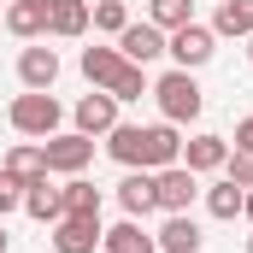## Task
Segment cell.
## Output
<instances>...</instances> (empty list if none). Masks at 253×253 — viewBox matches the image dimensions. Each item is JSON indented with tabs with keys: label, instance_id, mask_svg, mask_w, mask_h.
I'll return each mask as SVG.
<instances>
[{
	"label": "cell",
	"instance_id": "cell-1",
	"mask_svg": "<svg viewBox=\"0 0 253 253\" xmlns=\"http://www.w3.org/2000/svg\"><path fill=\"white\" fill-rule=\"evenodd\" d=\"M106 153L124 171H165V165H183V135L177 124H112Z\"/></svg>",
	"mask_w": 253,
	"mask_h": 253
},
{
	"label": "cell",
	"instance_id": "cell-2",
	"mask_svg": "<svg viewBox=\"0 0 253 253\" xmlns=\"http://www.w3.org/2000/svg\"><path fill=\"white\" fill-rule=\"evenodd\" d=\"M6 118H12V129H18V135H36V141H47V135H59L65 106L47 94V88H24V94L6 106Z\"/></svg>",
	"mask_w": 253,
	"mask_h": 253
},
{
	"label": "cell",
	"instance_id": "cell-3",
	"mask_svg": "<svg viewBox=\"0 0 253 253\" xmlns=\"http://www.w3.org/2000/svg\"><path fill=\"white\" fill-rule=\"evenodd\" d=\"M153 100H159L165 124H194V118H200V106H206V94H200L194 71H165V77L153 83Z\"/></svg>",
	"mask_w": 253,
	"mask_h": 253
},
{
	"label": "cell",
	"instance_id": "cell-4",
	"mask_svg": "<svg viewBox=\"0 0 253 253\" xmlns=\"http://www.w3.org/2000/svg\"><path fill=\"white\" fill-rule=\"evenodd\" d=\"M42 153H47V177H83V171L94 165V135L59 129V135L42 141Z\"/></svg>",
	"mask_w": 253,
	"mask_h": 253
},
{
	"label": "cell",
	"instance_id": "cell-5",
	"mask_svg": "<svg viewBox=\"0 0 253 253\" xmlns=\"http://www.w3.org/2000/svg\"><path fill=\"white\" fill-rule=\"evenodd\" d=\"M165 53L177 59V71H200L218 53V36H212V24H183V30L165 36Z\"/></svg>",
	"mask_w": 253,
	"mask_h": 253
},
{
	"label": "cell",
	"instance_id": "cell-6",
	"mask_svg": "<svg viewBox=\"0 0 253 253\" xmlns=\"http://www.w3.org/2000/svg\"><path fill=\"white\" fill-rule=\"evenodd\" d=\"M153 194H159V212H189L200 194V177L189 165H165V171H153Z\"/></svg>",
	"mask_w": 253,
	"mask_h": 253
},
{
	"label": "cell",
	"instance_id": "cell-7",
	"mask_svg": "<svg viewBox=\"0 0 253 253\" xmlns=\"http://www.w3.org/2000/svg\"><path fill=\"white\" fill-rule=\"evenodd\" d=\"M118 53H124L129 65H141V71H147V65L165 53V30H159V24H147V18H141V24L129 18L124 30H118Z\"/></svg>",
	"mask_w": 253,
	"mask_h": 253
},
{
	"label": "cell",
	"instance_id": "cell-8",
	"mask_svg": "<svg viewBox=\"0 0 253 253\" xmlns=\"http://www.w3.org/2000/svg\"><path fill=\"white\" fill-rule=\"evenodd\" d=\"M100 218H59L53 224V253H94L100 248Z\"/></svg>",
	"mask_w": 253,
	"mask_h": 253
},
{
	"label": "cell",
	"instance_id": "cell-9",
	"mask_svg": "<svg viewBox=\"0 0 253 253\" xmlns=\"http://www.w3.org/2000/svg\"><path fill=\"white\" fill-rule=\"evenodd\" d=\"M224 159H230V135L200 129L194 141H183V165H189L194 177H200V171H224Z\"/></svg>",
	"mask_w": 253,
	"mask_h": 253
},
{
	"label": "cell",
	"instance_id": "cell-10",
	"mask_svg": "<svg viewBox=\"0 0 253 253\" xmlns=\"http://www.w3.org/2000/svg\"><path fill=\"white\" fill-rule=\"evenodd\" d=\"M71 118H77L83 135H106V129L118 124V100H112L106 88H94V94H83V100H77V112H71Z\"/></svg>",
	"mask_w": 253,
	"mask_h": 253
},
{
	"label": "cell",
	"instance_id": "cell-11",
	"mask_svg": "<svg viewBox=\"0 0 253 253\" xmlns=\"http://www.w3.org/2000/svg\"><path fill=\"white\" fill-rule=\"evenodd\" d=\"M24 212H30L36 224H47V230H53V224L65 218V189L53 183V177H42V183H30V189H24Z\"/></svg>",
	"mask_w": 253,
	"mask_h": 253
},
{
	"label": "cell",
	"instance_id": "cell-12",
	"mask_svg": "<svg viewBox=\"0 0 253 253\" xmlns=\"http://www.w3.org/2000/svg\"><path fill=\"white\" fill-rule=\"evenodd\" d=\"M0 171H6V177H18L24 189H30V183H42V177H47V153H42V141H18V147H6Z\"/></svg>",
	"mask_w": 253,
	"mask_h": 253
},
{
	"label": "cell",
	"instance_id": "cell-13",
	"mask_svg": "<svg viewBox=\"0 0 253 253\" xmlns=\"http://www.w3.org/2000/svg\"><path fill=\"white\" fill-rule=\"evenodd\" d=\"M18 83L24 88H53L59 83V53L53 47H24L18 53Z\"/></svg>",
	"mask_w": 253,
	"mask_h": 253
},
{
	"label": "cell",
	"instance_id": "cell-14",
	"mask_svg": "<svg viewBox=\"0 0 253 253\" xmlns=\"http://www.w3.org/2000/svg\"><path fill=\"white\" fill-rule=\"evenodd\" d=\"M6 30L18 42H42L47 36V0H12L6 6Z\"/></svg>",
	"mask_w": 253,
	"mask_h": 253
},
{
	"label": "cell",
	"instance_id": "cell-15",
	"mask_svg": "<svg viewBox=\"0 0 253 253\" xmlns=\"http://www.w3.org/2000/svg\"><path fill=\"white\" fill-rule=\"evenodd\" d=\"M118 206H124V218H147V212H159L153 171H129L124 183H118Z\"/></svg>",
	"mask_w": 253,
	"mask_h": 253
},
{
	"label": "cell",
	"instance_id": "cell-16",
	"mask_svg": "<svg viewBox=\"0 0 253 253\" xmlns=\"http://www.w3.org/2000/svg\"><path fill=\"white\" fill-rule=\"evenodd\" d=\"M153 242H159V253H200L206 236H200V224H194L189 212H165V230Z\"/></svg>",
	"mask_w": 253,
	"mask_h": 253
},
{
	"label": "cell",
	"instance_id": "cell-17",
	"mask_svg": "<svg viewBox=\"0 0 253 253\" xmlns=\"http://www.w3.org/2000/svg\"><path fill=\"white\" fill-rule=\"evenodd\" d=\"M47 36H88V0H47Z\"/></svg>",
	"mask_w": 253,
	"mask_h": 253
},
{
	"label": "cell",
	"instance_id": "cell-18",
	"mask_svg": "<svg viewBox=\"0 0 253 253\" xmlns=\"http://www.w3.org/2000/svg\"><path fill=\"white\" fill-rule=\"evenodd\" d=\"M124 53H118V47H83V77H88V83H94V88H112V83H118V77H124Z\"/></svg>",
	"mask_w": 253,
	"mask_h": 253
},
{
	"label": "cell",
	"instance_id": "cell-19",
	"mask_svg": "<svg viewBox=\"0 0 253 253\" xmlns=\"http://www.w3.org/2000/svg\"><path fill=\"white\" fill-rule=\"evenodd\" d=\"M100 248L106 253H159V242L141 230V218H124V224H112V230L100 236Z\"/></svg>",
	"mask_w": 253,
	"mask_h": 253
},
{
	"label": "cell",
	"instance_id": "cell-20",
	"mask_svg": "<svg viewBox=\"0 0 253 253\" xmlns=\"http://www.w3.org/2000/svg\"><path fill=\"white\" fill-rule=\"evenodd\" d=\"M212 36H253V0H218L212 12Z\"/></svg>",
	"mask_w": 253,
	"mask_h": 253
},
{
	"label": "cell",
	"instance_id": "cell-21",
	"mask_svg": "<svg viewBox=\"0 0 253 253\" xmlns=\"http://www.w3.org/2000/svg\"><path fill=\"white\" fill-rule=\"evenodd\" d=\"M65 218H100V189L88 177H65Z\"/></svg>",
	"mask_w": 253,
	"mask_h": 253
},
{
	"label": "cell",
	"instance_id": "cell-22",
	"mask_svg": "<svg viewBox=\"0 0 253 253\" xmlns=\"http://www.w3.org/2000/svg\"><path fill=\"white\" fill-rule=\"evenodd\" d=\"M242 200H248V189H242V183H230V177H224V183H212V189H206V212H212V218H224V224H230V218H242Z\"/></svg>",
	"mask_w": 253,
	"mask_h": 253
},
{
	"label": "cell",
	"instance_id": "cell-23",
	"mask_svg": "<svg viewBox=\"0 0 253 253\" xmlns=\"http://www.w3.org/2000/svg\"><path fill=\"white\" fill-rule=\"evenodd\" d=\"M147 24H159L165 36L183 30V24H194V0H147Z\"/></svg>",
	"mask_w": 253,
	"mask_h": 253
},
{
	"label": "cell",
	"instance_id": "cell-24",
	"mask_svg": "<svg viewBox=\"0 0 253 253\" xmlns=\"http://www.w3.org/2000/svg\"><path fill=\"white\" fill-rule=\"evenodd\" d=\"M88 24H94L100 36H118V30L129 24V6L124 0H88Z\"/></svg>",
	"mask_w": 253,
	"mask_h": 253
},
{
	"label": "cell",
	"instance_id": "cell-25",
	"mask_svg": "<svg viewBox=\"0 0 253 253\" xmlns=\"http://www.w3.org/2000/svg\"><path fill=\"white\" fill-rule=\"evenodd\" d=\"M106 94L124 106V100H141V94H153V83H147V71H141V65H124V77H118Z\"/></svg>",
	"mask_w": 253,
	"mask_h": 253
},
{
	"label": "cell",
	"instance_id": "cell-26",
	"mask_svg": "<svg viewBox=\"0 0 253 253\" xmlns=\"http://www.w3.org/2000/svg\"><path fill=\"white\" fill-rule=\"evenodd\" d=\"M224 177H230V183H242V189H253V153H236V147H230Z\"/></svg>",
	"mask_w": 253,
	"mask_h": 253
},
{
	"label": "cell",
	"instance_id": "cell-27",
	"mask_svg": "<svg viewBox=\"0 0 253 253\" xmlns=\"http://www.w3.org/2000/svg\"><path fill=\"white\" fill-rule=\"evenodd\" d=\"M18 206H24V183H18V177H6V171H0V218H12V212H18Z\"/></svg>",
	"mask_w": 253,
	"mask_h": 253
},
{
	"label": "cell",
	"instance_id": "cell-28",
	"mask_svg": "<svg viewBox=\"0 0 253 253\" xmlns=\"http://www.w3.org/2000/svg\"><path fill=\"white\" fill-rule=\"evenodd\" d=\"M230 147H236V153H253V112L236 124V141H230Z\"/></svg>",
	"mask_w": 253,
	"mask_h": 253
},
{
	"label": "cell",
	"instance_id": "cell-29",
	"mask_svg": "<svg viewBox=\"0 0 253 253\" xmlns=\"http://www.w3.org/2000/svg\"><path fill=\"white\" fill-rule=\"evenodd\" d=\"M6 248H12V236H6V218H0V253H6Z\"/></svg>",
	"mask_w": 253,
	"mask_h": 253
},
{
	"label": "cell",
	"instance_id": "cell-30",
	"mask_svg": "<svg viewBox=\"0 0 253 253\" xmlns=\"http://www.w3.org/2000/svg\"><path fill=\"white\" fill-rule=\"evenodd\" d=\"M242 218H253V189H248V200H242Z\"/></svg>",
	"mask_w": 253,
	"mask_h": 253
},
{
	"label": "cell",
	"instance_id": "cell-31",
	"mask_svg": "<svg viewBox=\"0 0 253 253\" xmlns=\"http://www.w3.org/2000/svg\"><path fill=\"white\" fill-rule=\"evenodd\" d=\"M248 65H253V36H248Z\"/></svg>",
	"mask_w": 253,
	"mask_h": 253
},
{
	"label": "cell",
	"instance_id": "cell-32",
	"mask_svg": "<svg viewBox=\"0 0 253 253\" xmlns=\"http://www.w3.org/2000/svg\"><path fill=\"white\" fill-rule=\"evenodd\" d=\"M248 253H253V236H248Z\"/></svg>",
	"mask_w": 253,
	"mask_h": 253
}]
</instances>
